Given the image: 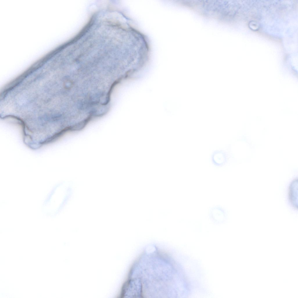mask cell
Masks as SVG:
<instances>
[{
	"mask_svg": "<svg viewBox=\"0 0 298 298\" xmlns=\"http://www.w3.org/2000/svg\"><path fill=\"white\" fill-rule=\"evenodd\" d=\"M208 216L211 222L216 226H220L226 224L228 219V211L220 205L210 207Z\"/></svg>",
	"mask_w": 298,
	"mask_h": 298,
	"instance_id": "cell-1",
	"label": "cell"
},
{
	"mask_svg": "<svg viewBox=\"0 0 298 298\" xmlns=\"http://www.w3.org/2000/svg\"><path fill=\"white\" fill-rule=\"evenodd\" d=\"M118 82V81H116L111 85L107 94L106 101L103 104V105H106L109 103L110 100V95L112 92V90L115 86L116 85Z\"/></svg>",
	"mask_w": 298,
	"mask_h": 298,
	"instance_id": "cell-4",
	"label": "cell"
},
{
	"mask_svg": "<svg viewBox=\"0 0 298 298\" xmlns=\"http://www.w3.org/2000/svg\"><path fill=\"white\" fill-rule=\"evenodd\" d=\"M211 160L212 163L215 166L218 167L222 166L227 162V153L223 150H215L212 154Z\"/></svg>",
	"mask_w": 298,
	"mask_h": 298,
	"instance_id": "cell-2",
	"label": "cell"
},
{
	"mask_svg": "<svg viewBox=\"0 0 298 298\" xmlns=\"http://www.w3.org/2000/svg\"><path fill=\"white\" fill-rule=\"evenodd\" d=\"M289 198L291 203L295 208L298 207V181L295 180L291 184L289 189Z\"/></svg>",
	"mask_w": 298,
	"mask_h": 298,
	"instance_id": "cell-3",
	"label": "cell"
}]
</instances>
